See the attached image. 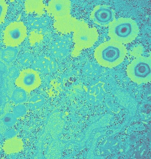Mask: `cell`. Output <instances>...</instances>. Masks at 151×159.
<instances>
[{"label":"cell","instance_id":"6da1fadb","mask_svg":"<svg viewBox=\"0 0 151 159\" xmlns=\"http://www.w3.org/2000/svg\"><path fill=\"white\" fill-rule=\"evenodd\" d=\"M127 52L126 47L122 43L111 39L97 47L94 55L100 65L112 68L124 61Z\"/></svg>","mask_w":151,"mask_h":159},{"label":"cell","instance_id":"7a4b0ae2","mask_svg":"<svg viewBox=\"0 0 151 159\" xmlns=\"http://www.w3.org/2000/svg\"><path fill=\"white\" fill-rule=\"evenodd\" d=\"M111 39L124 44L130 43L137 36L139 29L136 22L130 18H115L109 25Z\"/></svg>","mask_w":151,"mask_h":159},{"label":"cell","instance_id":"3957f363","mask_svg":"<svg viewBox=\"0 0 151 159\" xmlns=\"http://www.w3.org/2000/svg\"><path fill=\"white\" fill-rule=\"evenodd\" d=\"M73 35L74 48L72 55H79L84 49L92 47L97 41L98 34L95 27H89L85 22L77 20L74 25Z\"/></svg>","mask_w":151,"mask_h":159},{"label":"cell","instance_id":"277c9868","mask_svg":"<svg viewBox=\"0 0 151 159\" xmlns=\"http://www.w3.org/2000/svg\"><path fill=\"white\" fill-rule=\"evenodd\" d=\"M133 55L136 58L127 67L128 76L132 81L139 84L150 82L151 56H143L140 52H135Z\"/></svg>","mask_w":151,"mask_h":159},{"label":"cell","instance_id":"5b68a950","mask_svg":"<svg viewBox=\"0 0 151 159\" xmlns=\"http://www.w3.org/2000/svg\"><path fill=\"white\" fill-rule=\"evenodd\" d=\"M26 27L22 22L10 23L4 31L3 42L8 46H18L27 36Z\"/></svg>","mask_w":151,"mask_h":159},{"label":"cell","instance_id":"8992f818","mask_svg":"<svg viewBox=\"0 0 151 159\" xmlns=\"http://www.w3.org/2000/svg\"><path fill=\"white\" fill-rule=\"evenodd\" d=\"M16 84L26 91H30L38 87L41 80L38 72L31 68L21 71L15 81Z\"/></svg>","mask_w":151,"mask_h":159},{"label":"cell","instance_id":"52a82bcc","mask_svg":"<svg viewBox=\"0 0 151 159\" xmlns=\"http://www.w3.org/2000/svg\"><path fill=\"white\" fill-rule=\"evenodd\" d=\"M90 18L96 24L101 26H107L115 18V12L108 5H99L94 7Z\"/></svg>","mask_w":151,"mask_h":159},{"label":"cell","instance_id":"ba28073f","mask_svg":"<svg viewBox=\"0 0 151 159\" xmlns=\"http://www.w3.org/2000/svg\"><path fill=\"white\" fill-rule=\"evenodd\" d=\"M71 2L68 0H53L45 7L47 12L56 21L70 15Z\"/></svg>","mask_w":151,"mask_h":159},{"label":"cell","instance_id":"9c48e42d","mask_svg":"<svg viewBox=\"0 0 151 159\" xmlns=\"http://www.w3.org/2000/svg\"><path fill=\"white\" fill-rule=\"evenodd\" d=\"M32 69L44 74H50L56 68V64L54 59L47 55H40L34 58L31 65Z\"/></svg>","mask_w":151,"mask_h":159},{"label":"cell","instance_id":"30bf717a","mask_svg":"<svg viewBox=\"0 0 151 159\" xmlns=\"http://www.w3.org/2000/svg\"><path fill=\"white\" fill-rule=\"evenodd\" d=\"M70 41L67 38L62 37L54 40L50 45L51 54L57 58H65L70 51Z\"/></svg>","mask_w":151,"mask_h":159},{"label":"cell","instance_id":"8fae6325","mask_svg":"<svg viewBox=\"0 0 151 159\" xmlns=\"http://www.w3.org/2000/svg\"><path fill=\"white\" fill-rule=\"evenodd\" d=\"M77 19L72 17L71 15L56 21L53 25L59 31L67 34L73 31Z\"/></svg>","mask_w":151,"mask_h":159},{"label":"cell","instance_id":"7c38bea8","mask_svg":"<svg viewBox=\"0 0 151 159\" xmlns=\"http://www.w3.org/2000/svg\"><path fill=\"white\" fill-rule=\"evenodd\" d=\"M25 7L27 13L34 12L41 15L44 13L43 9H45L46 6L42 0H26Z\"/></svg>","mask_w":151,"mask_h":159},{"label":"cell","instance_id":"4fadbf2b","mask_svg":"<svg viewBox=\"0 0 151 159\" xmlns=\"http://www.w3.org/2000/svg\"><path fill=\"white\" fill-rule=\"evenodd\" d=\"M50 23L48 18L43 17H34L28 22V26L31 29L38 30L47 26Z\"/></svg>","mask_w":151,"mask_h":159},{"label":"cell","instance_id":"5bb4252c","mask_svg":"<svg viewBox=\"0 0 151 159\" xmlns=\"http://www.w3.org/2000/svg\"><path fill=\"white\" fill-rule=\"evenodd\" d=\"M18 52V49L12 47H8L2 51L1 58L5 62L10 63L16 58Z\"/></svg>","mask_w":151,"mask_h":159},{"label":"cell","instance_id":"9a60e30c","mask_svg":"<svg viewBox=\"0 0 151 159\" xmlns=\"http://www.w3.org/2000/svg\"><path fill=\"white\" fill-rule=\"evenodd\" d=\"M11 99L14 102L18 104L25 102L27 99L26 91L20 87L15 89L12 94Z\"/></svg>","mask_w":151,"mask_h":159},{"label":"cell","instance_id":"2e32d148","mask_svg":"<svg viewBox=\"0 0 151 159\" xmlns=\"http://www.w3.org/2000/svg\"><path fill=\"white\" fill-rule=\"evenodd\" d=\"M34 59L31 54L26 53L21 55L19 58V62L22 66L27 67L31 65Z\"/></svg>","mask_w":151,"mask_h":159},{"label":"cell","instance_id":"e0dca14e","mask_svg":"<svg viewBox=\"0 0 151 159\" xmlns=\"http://www.w3.org/2000/svg\"><path fill=\"white\" fill-rule=\"evenodd\" d=\"M43 103V98L39 95H36L30 100V106L32 109H35L41 107Z\"/></svg>","mask_w":151,"mask_h":159},{"label":"cell","instance_id":"ac0fdd59","mask_svg":"<svg viewBox=\"0 0 151 159\" xmlns=\"http://www.w3.org/2000/svg\"><path fill=\"white\" fill-rule=\"evenodd\" d=\"M3 121L6 126L11 127L13 126L17 121V117L12 113H9L6 114L3 117Z\"/></svg>","mask_w":151,"mask_h":159},{"label":"cell","instance_id":"d6986e66","mask_svg":"<svg viewBox=\"0 0 151 159\" xmlns=\"http://www.w3.org/2000/svg\"><path fill=\"white\" fill-rule=\"evenodd\" d=\"M26 112V107L24 105L21 104L15 106L13 109V113L17 118L24 116Z\"/></svg>","mask_w":151,"mask_h":159},{"label":"cell","instance_id":"ffe728a7","mask_svg":"<svg viewBox=\"0 0 151 159\" xmlns=\"http://www.w3.org/2000/svg\"><path fill=\"white\" fill-rule=\"evenodd\" d=\"M8 5L5 0H0V24L4 22L6 15Z\"/></svg>","mask_w":151,"mask_h":159},{"label":"cell","instance_id":"44dd1931","mask_svg":"<svg viewBox=\"0 0 151 159\" xmlns=\"http://www.w3.org/2000/svg\"><path fill=\"white\" fill-rule=\"evenodd\" d=\"M42 35L40 33L37 31H34L31 34L29 37L30 42L32 44H35V43L39 42L43 38Z\"/></svg>","mask_w":151,"mask_h":159},{"label":"cell","instance_id":"7402d4cb","mask_svg":"<svg viewBox=\"0 0 151 159\" xmlns=\"http://www.w3.org/2000/svg\"><path fill=\"white\" fill-rule=\"evenodd\" d=\"M18 70L14 67H11L9 70L8 75L11 78H17L19 75Z\"/></svg>","mask_w":151,"mask_h":159},{"label":"cell","instance_id":"603a6c76","mask_svg":"<svg viewBox=\"0 0 151 159\" xmlns=\"http://www.w3.org/2000/svg\"><path fill=\"white\" fill-rule=\"evenodd\" d=\"M15 132L14 130L12 129L10 130L7 131L5 133V136L8 138L12 137L15 136Z\"/></svg>","mask_w":151,"mask_h":159},{"label":"cell","instance_id":"cb8c5ba5","mask_svg":"<svg viewBox=\"0 0 151 159\" xmlns=\"http://www.w3.org/2000/svg\"><path fill=\"white\" fill-rule=\"evenodd\" d=\"M120 151V152H122L123 151V149H120L119 150Z\"/></svg>","mask_w":151,"mask_h":159},{"label":"cell","instance_id":"d4e9b609","mask_svg":"<svg viewBox=\"0 0 151 159\" xmlns=\"http://www.w3.org/2000/svg\"><path fill=\"white\" fill-rule=\"evenodd\" d=\"M142 122L144 123L145 124H147V123L146 122H144V121H142Z\"/></svg>","mask_w":151,"mask_h":159},{"label":"cell","instance_id":"484cf974","mask_svg":"<svg viewBox=\"0 0 151 159\" xmlns=\"http://www.w3.org/2000/svg\"><path fill=\"white\" fill-rule=\"evenodd\" d=\"M107 141H106L104 143V144H105L107 142Z\"/></svg>","mask_w":151,"mask_h":159},{"label":"cell","instance_id":"4316f807","mask_svg":"<svg viewBox=\"0 0 151 159\" xmlns=\"http://www.w3.org/2000/svg\"><path fill=\"white\" fill-rule=\"evenodd\" d=\"M117 143L116 144V143L114 146H115L116 145H117Z\"/></svg>","mask_w":151,"mask_h":159},{"label":"cell","instance_id":"83f0119b","mask_svg":"<svg viewBox=\"0 0 151 159\" xmlns=\"http://www.w3.org/2000/svg\"><path fill=\"white\" fill-rule=\"evenodd\" d=\"M103 151H102V153H101V154H103Z\"/></svg>","mask_w":151,"mask_h":159}]
</instances>
